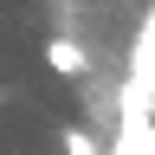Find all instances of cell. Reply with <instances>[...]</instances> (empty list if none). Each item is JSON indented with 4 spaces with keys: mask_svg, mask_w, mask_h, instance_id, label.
Listing matches in <instances>:
<instances>
[{
    "mask_svg": "<svg viewBox=\"0 0 155 155\" xmlns=\"http://www.w3.org/2000/svg\"><path fill=\"white\" fill-rule=\"evenodd\" d=\"M65 149H71V155H97V142H91L84 129H71V136H65Z\"/></svg>",
    "mask_w": 155,
    "mask_h": 155,
    "instance_id": "7a4b0ae2",
    "label": "cell"
},
{
    "mask_svg": "<svg viewBox=\"0 0 155 155\" xmlns=\"http://www.w3.org/2000/svg\"><path fill=\"white\" fill-rule=\"evenodd\" d=\"M45 58H52V71H58V78H84V45H78V39H52Z\"/></svg>",
    "mask_w": 155,
    "mask_h": 155,
    "instance_id": "6da1fadb",
    "label": "cell"
}]
</instances>
